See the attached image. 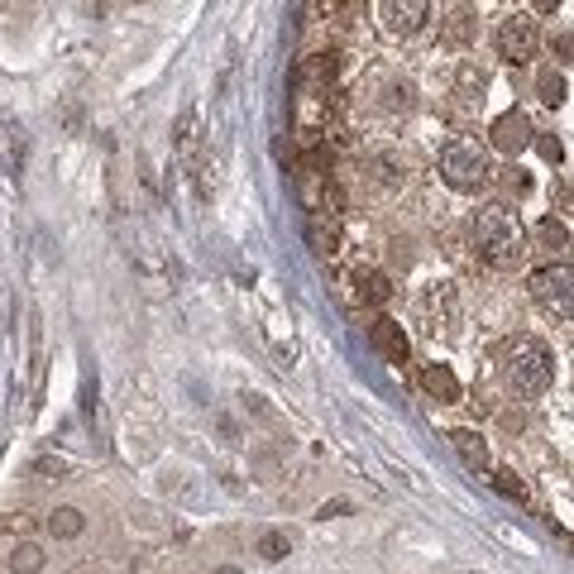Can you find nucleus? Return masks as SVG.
I'll list each match as a JSON object with an SVG mask.
<instances>
[{
  "label": "nucleus",
  "instance_id": "nucleus-13",
  "mask_svg": "<svg viewBox=\"0 0 574 574\" xmlns=\"http://www.w3.org/2000/svg\"><path fill=\"white\" fill-rule=\"evenodd\" d=\"M34 570H44V551H39V546H15L10 574H34Z\"/></svg>",
  "mask_w": 574,
  "mask_h": 574
},
{
  "label": "nucleus",
  "instance_id": "nucleus-17",
  "mask_svg": "<svg viewBox=\"0 0 574 574\" xmlns=\"http://www.w3.org/2000/svg\"><path fill=\"white\" fill-rule=\"evenodd\" d=\"M259 555H264V560H283V555H287V536L268 531L264 541H259Z\"/></svg>",
  "mask_w": 574,
  "mask_h": 574
},
{
  "label": "nucleus",
  "instance_id": "nucleus-11",
  "mask_svg": "<svg viewBox=\"0 0 574 574\" xmlns=\"http://www.w3.org/2000/svg\"><path fill=\"white\" fill-rule=\"evenodd\" d=\"M354 297H359V302H369V307H383V302L393 297V287H388L383 273H374V268L364 273V268H359V273H354Z\"/></svg>",
  "mask_w": 574,
  "mask_h": 574
},
{
  "label": "nucleus",
  "instance_id": "nucleus-7",
  "mask_svg": "<svg viewBox=\"0 0 574 574\" xmlns=\"http://www.w3.org/2000/svg\"><path fill=\"white\" fill-rule=\"evenodd\" d=\"M488 134H493V149H498V154H522L531 144V120L522 111H508V115L493 120V130Z\"/></svg>",
  "mask_w": 574,
  "mask_h": 574
},
{
  "label": "nucleus",
  "instance_id": "nucleus-18",
  "mask_svg": "<svg viewBox=\"0 0 574 574\" xmlns=\"http://www.w3.org/2000/svg\"><path fill=\"white\" fill-rule=\"evenodd\" d=\"M469 29H474V24H469V10H460V15H455V24L445 29V39H450V44H464V39H469Z\"/></svg>",
  "mask_w": 574,
  "mask_h": 574
},
{
  "label": "nucleus",
  "instance_id": "nucleus-8",
  "mask_svg": "<svg viewBox=\"0 0 574 574\" xmlns=\"http://www.w3.org/2000/svg\"><path fill=\"white\" fill-rule=\"evenodd\" d=\"M369 340H374V350L388 359V364H407V354H412V340L402 331L398 321H388V316H378L374 326H369Z\"/></svg>",
  "mask_w": 574,
  "mask_h": 574
},
{
  "label": "nucleus",
  "instance_id": "nucleus-16",
  "mask_svg": "<svg viewBox=\"0 0 574 574\" xmlns=\"http://www.w3.org/2000/svg\"><path fill=\"white\" fill-rule=\"evenodd\" d=\"M536 235H541L546 244H555V249H565V244H570V230H565L560 221H551V216L541 221V230H536Z\"/></svg>",
  "mask_w": 574,
  "mask_h": 574
},
{
  "label": "nucleus",
  "instance_id": "nucleus-6",
  "mask_svg": "<svg viewBox=\"0 0 574 574\" xmlns=\"http://www.w3.org/2000/svg\"><path fill=\"white\" fill-rule=\"evenodd\" d=\"M378 15H383V34H393V39H412V34L426 29L431 5H426V0H388V5H378Z\"/></svg>",
  "mask_w": 574,
  "mask_h": 574
},
{
  "label": "nucleus",
  "instance_id": "nucleus-2",
  "mask_svg": "<svg viewBox=\"0 0 574 574\" xmlns=\"http://www.w3.org/2000/svg\"><path fill=\"white\" fill-rule=\"evenodd\" d=\"M503 378H508L522 398H541V393L555 383L551 345L536 340V335H517V340L508 345V354H503Z\"/></svg>",
  "mask_w": 574,
  "mask_h": 574
},
{
  "label": "nucleus",
  "instance_id": "nucleus-10",
  "mask_svg": "<svg viewBox=\"0 0 574 574\" xmlns=\"http://www.w3.org/2000/svg\"><path fill=\"white\" fill-rule=\"evenodd\" d=\"M421 388L436 402H460V378L450 374L445 364H426V369H421Z\"/></svg>",
  "mask_w": 574,
  "mask_h": 574
},
{
  "label": "nucleus",
  "instance_id": "nucleus-1",
  "mask_svg": "<svg viewBox=\"0 0 574 574\" xmlns=\"http://www.w3.org/2000/svg\"><path fill=\"white\" fill-rule=\"evenodd\" d=\"M474 249L493 268H517L522 254H527V230H522V221L512 216L508 206H484L474 216Z\"/></svg>",
  "mask_w": 574,
  "mask_h": 574
},
{
  "label": "nucleus",
  "instance_id": "nucleus-3",
  "mask_svg": "<svg viewBox=\"0 0 574 574\" xmlns=\"http://www.w3.org/2000/svg\"><path fill=\"white\" fill-rule=\"evenodd\" d=\"M488 154L474 144V139H455V144H445L441 154V177L455 187V192H479L488 182Z\"/></svg>",
  "mask_w": 574,
  "mask_h": 574
},
{
  "label": "nucleus",
  "instance_id": "nucleus-12",
  "mask_svg": "<svg viewBox=\"0 0 574 574\" xmlns=\"http://www.w3.org/2000/svg\"><path fill=\"white\" fill-rule=\"evenodd\" d=\"M82 527H87V522H82V512L77 508H58L53 512V517H48V531H53V536H82Z\"/></svg>",
  "mask_w": 574,
  "mask_h": 574
},
{
  "label": "nucleus",
  "instance_id": "nucleus-15",
  "mask_svg": "<svg viewBox=\"0 0 574 574\" xmlns=\"http://www.w3.org/2000/svg\"><path fill=\"white\" fill-rule=\"evenodd\" d=\"M498 493H508V498H517V503H527V484H522L512 469H498Z\"/></svg>",
  "mask_w": 574,
  "mask_h": 574
},
{
  "label": "nucleus",
  "instance_id": "nucleus-5",
  "mask_svg": "<svg viewBox=\"0 0 574 574\" xmlns=\"http://www.w3.org/2000/svg\"><path fill=\"white\" fill-rule=\"evenodd\" d=\"M570 264H546V268H536L527 278V287H531V297L541 302L546 311H555L560 321H570Z\"/></svg>",
  "mask_w": 574,
  "mask_h": 574
},
{
  "label": "nucleus",
  "instance_id": "nucleus-4",
  "mask_svg": "<svg viewBox=\"0 0 574 574\" xmlns=\"http://www.w3.org/2000/svg\"><path fill=\"white\" fill-rule=\"evenodd\" d=\"M493 48H498V58H508V63H531L536 58V48H541V29L531 15H508V20H498L493 29Z\"/></svg>",
  "mask_w": 574,
  "mask_h": 574
},
{
  "label": "nucleus",
  "instance_id": "nucleus-14",
  "mask_svg": "<svg viewBox=\"0 0 574 574\" xmlns=\"http://www.w3.org/2000/svg\"><path fill=\"white\" fill-rule=\"evenodd\" d=\"M541 101L546 106H565V77L560 72H541Z\"/></svg>",
  "mask_w": 574,
  "mask_h": 574
},
{
  "label": "nucleus",
  "instance_id": "nucleus-19",
  "mask_svg": "<svg viewBox=\"0 0 574 574\" xmlns=\"http://www.w3.org/2000/svg\"><path fill=\"white\" fill-rule=\"evenodd\" d=\"M541 154L551 158V163H560V158H565V149H560V139H541Z\"/></svg>",
  "mask_w": 574,
  "mask_h": 574
},
{
  "label": "nucleus",
  "instance_id": "nucleus-9",
  "mask_svg": "<svg viewBox=\"0 0 574 574\" xmlns=\"http://www.w3.org/2000/svg\"><path fill=\"white\" fill-rule=\"evenodd\" d=\"M450 445H455V455L464 460V469H474V474H488V445L479 431H450Z\"/></svg>",
  "mask_w": 574,
  "mask_h": 574
},
{
  "label": "nucleus",
  "instance_id": "nucleus-20",
  "mask_svg": "<svg viewBox=\"0 0 574 574\" xmlns=\"http://www.w3.org/2000/svg\"><path fill=\"white\" fill-rule=\"evenodd\" d=\"M216 574H240V570H216Z\"/></svg>",
  "mask_w": 574,
  "mask_h": 574
}]
</instances>
